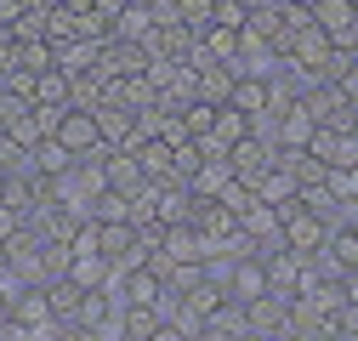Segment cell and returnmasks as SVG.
I'll return each instance as SVG.
<instances>
[{"instance_id": "6da1fadb", "label": "cell", "mask_w": 358, "mask_h": 341, "mask_svg": "<svg viewBox=\"0 0 358 341\" xmlns=\"http://www.w3.org/2000/svg\"><path fill=\"white\" fill-rule=\"evenodd\" d=\"M313 23L330 34V46L358 52V6L352 0H313Z\"/></svg>"}, {"instance_id": "7a4b0ae2", "label": "cell", "mask_w": 358, "mask_h": 341, "mask_svg": "<svg viewBox=\"0 0 358 341\" xmlns=\"http://www.w3.org/2000/svg\"><path fill=\"white\" fill-rule=\"evenodd\" d=\"M52 137H57V143H63L74 159H80V154H92V148L103 143V131H97V114H92V108H80V103H69V108H63V119H57V131H52Z\"/></svg>"}, {"instance_id": "3957f363", "label": "cell", "mask_w": 358, "mask_h": 341, "mask_svg": "<svg viewBox=\"0 0 358 341\" xmlns=\"http://www.w3.org/2000/svg\"><path fill=\"white\" fill-rule=\"evenodd\" d=\"M92 114H97V131H103L108 148H137V143H143V131H137V108H131V103H97Z\"/></svg>"}, {"instance_id": "277c9868", "label": "cell", "mask_w": 358, "mask_h": 341, "mask_svg": "<svg viewBox=\"0 0 358 341\" xmlns=\"http://www.w3.org/2000/svg\"><path fill=\"white\" fill-rule=\"evenodd\" d=\"M307 154L324 159L330 170H341V165H358V137H352V131H336V125H313Z\"/></svg>"}, {"instance_id": "5b68a950", "label": "cell", "mask_w": 358, "mask_h": 341, "mask_svg": "<svg viewBox=\"0 0 358 341\" xmlns=\"http://www.w3.org/2000/svg\"><path fill=\"white\" fill-rule=\"evenodd\" d=\"M245 319H250V335H290V296L267 290L256 302H245Z\"/></svg>"}, {"instance_id": "8992f818", "label": "cell", "mask_w": 358, "mask_h": 341, "mask_svg": "<svg viewBox=\"0 0 358 341\" xmlns=\"http://www.w3.org/2000/svg\"><path fill=\"white\" fill-rule=\"evenodd\" d=\"M103 177H108V188H120L125 199H137L143 188H154V182H148V170H143V159L131 154V148H108V159H103Z\"/></svg>"}, {"instance_id": "52a82bcc", "label": "cell", "mask_w": 358, "mask_h": 341, "mask_svg": "<svg viewBox=\"0 0 358 341\" xmlns=\"http://www.w3.org/2000/svg\"><path fill=\"white\" fill-rule=\"evenodd\" d=\"M228 165H234V177H239V182L256 188V182H262V170L273 165V143H262V137L250 131V137H239V143L228 148Z\"/></svg>"}, {"instance_id": "ba28073f", "label": "cell", "mask_w": 358, "mask_h": 341, "mask_svg": "<svg viewBox=\"0 0 358 341\" xmlns=\"http://www.w3.org/2000/svg\"><path fill=\"white\" fill-rule=\"evenodd\" d=\"M330 52H336V46H330V34H324L319 23H301V29L290 34V52H285V57H290L296 68H313V74H319Z\"/></svg>"}, {"instance_id": "9c48e42d", "label": "cell", "mask_w": 358, "mask_h": 341, "mask_svg": "<svg viewBox=\"0 0 358 341\" xmlns=\"http://www.w3.org/2000/svg\"><path fill=\"white\" fill-rule=\"evenodd\" d=\"M228 296H234V302H256V296H267V262L256 250L239 256V262L228 268Z\"/></svg>"}, {"instance_id": "30bf717a", "label": "cell", "mask_w": 358, "mask_h": 341, "mask_svg": "<svg viewBox=\"0 0 358 341\" xmlns=\"http://www.w3.org/2000/svg\"><path fill=\"white\" fill-rule=\"evenodd\" d=\"M97 40H85V34H69V40H57V46H52V63L63 68V74H92L97 68Z\"/></svg>"}, {"instance_id": "8fae6325", "label": "cell", "mask_w": 358, "mask_h": 341, "mask_svg": "<svg viewBox=\"0 0 358 341\" xmlns=\"http://www.w3.org/2000/svg\"><path fill=\"white\" fill-rule=\"evenodd\" d=\"M46 302H52V313H57L63 335H69V330H74V319H80V302H85V284L63 273V279H52V284H46Z\"/></svg>"}, {"instance_id": "7c38bea8", "label": "cell", "mask_w": 358, "mask_h": 341, "mask_svg": "<svg viewBox=\"0 0 358 341\" xmlns=\"http://www.w3.org/2000/svg\"><path fill=\"white\" fill-rule=\"evenodd\" d=\"M199 335H250V319H245V302H234V296H222V302L205 313Z\"/></svg>"}, {"instance_id": "4fadbf2b", "label": "cell", "mask_w": 358, "mask_h": 341, "mask_svg": "<svg viewBox=\"0 0 358 341\" xmlns=\"http://www.w3.org/2000/svg\"><path fill=\"white\" fill-rule=\"evenodd\" d=\"M228 103H234V108H245V114H262L267 103H273V80H262V74H234Z\"/></svg>"}, {"instance_id": "5bb4252c", "label": "cell", "mask_w": 358, "mask_h": 341, "mask_svg": "<svg viewBox=\"0 0 358 341\" xmlns=\"http://www.w3.org/2000/svg\"><path fill=\"white\" fill-rule=\"evenodd\" d=\"M34 103H52V108H69L74 103V74H63L57 63L34 74Z\"/></svg>"}, {"instance_id": "9a60e30c", "label": "cell", "mask_w": 358, "mask_h": 341, "mask_svg": "<svg viewBox=\"0 0 358 341\" xmlns=\"http://www.w3.org/2000/svg\"><path fill=\"white\" fill-rule=\"evenodd\" d=\"M296 188H301V182H296V170L273 159V165L262 170V182H256V199H262V205H285V199H296Z\"/></svg>"}, {"instance_id": "2e32d148", "label": "cell", "mask_w": 358, "mask_h": 341, "mask_svg": "<svg viewBox=\"0 0 358 341\" xmlns=\"http://www.w3.org/2000/svg\"><path fill=\"white\" fill-rule=\"evenodd\" d=\"M143 159V170H148V182H171V165H176V148L165 143V137H143L137 148H131Z\"/></svg>"}, {"instance_id": "e0dca14e", "label": "cell", "mask_w": 358, "mask_h": 341, "mask_svg": "<svg viewBox=\"0 0 358 341\" xmlns=\"http://www.w3.org/2000/svg\"><path fill=\"white\" fill-rule=\"evenodd\" d=\"M228 182H234V165H228V154H222V159H199V170L188 177V188H194L199 199H216Z\"/></svg>"}, {"instance_id": "ac0fdd59", "label": "cell", "mask_w": 358, "mask_h": 341, "mask_svg": "<svg viewBox=\"0 0 358 341\" xmlns=\"http://www.w3.org/2000/svg\"><path fill=\"white\" fill-rule=\"evenodd\" d=\"M120 319H125V335H131V341H154V335H159V324H165V319H159V307H148V302H125V307H120Z\"/></svg>"}, {"instance_id": "d6986e66", "label": "cell", "mask_w": 358, "mask_h": 341, "mask_svg": "<svg viewBox=\"0 0 358 341\" xmlns=\"http://www.w3.org/2000/svg\"><path fill=\"white\" fill-rule=\"evenodd\" d=\"M210 137H216L222 148H234L239 137H250V114L234 108V103H222V108H216V125H210Z\"/></svg>"}, {"instance_id": "ffe728a7", "label": "cell", "mask_w": 358, "mask_h": 341, "mask_svg": "<svg viewBox=\"0 0 358 341\" xmlns=\"http://www.w3.org/2000/svg\"><path fill=\"white\" fill-rule=\"evenodd\" d=\"M85 217H92V222H131V199L120 188H103L92 205H85Z\"/></svg>"}, {"instance_id": "44dd1931", "label": "cell", "mask_w": 358, "mask_h": 341, "mask_svg": "<svg viewBox=\"0 0 358 341\" xmlns=\"http://www.w3.org/2000/svg\"><path fill=\"white\" fill-rule=\"evenodd\" d=\"M69 165H74V154H69L57 137L34 143V170H40V177H57V170H69Z\"/></svg>"}, {"instance_id": "7402d4cb", "label": "cell", "mask_w": 358, "mask_h": 341, "mask_svg": "<svg viewBox=\"0 0 358 341\" xmlns=\"http://www.w3.org/2000/svg\"><path fill=\"white\" fill-rule=\"evenodd\" d=\"M216 108H222V103H210V97H194V103H182V125H188V137H210Z\"/></svg>"}, {"instance_id": "603a6c76", "label": "cell", "mask_w": 358, "mask_h": 341, "mask_svg": "<svg viewBox=\"0 0 358 341\" xmlns=\"http://www.w3.org/2000/svg\"><path fill=\"white\" fill-rule=\"evenodd\" d=\"M176 17H182V29L205 34V29L216 23V0H176Z\"/></svg>"}, {"instance_id": "cb8c5ba5", "label": "cell", "mask_w": 358, "mask_h": 341, "mask_svg": "<svg viewBox=\"0 0 358 341\" xmlns=\"http://www.w3.org/2000/svg\"><path fill=\"white\" fill-rule=\"evenodd\" d=\"M17 68H52V40H17Z\"/></svg>"}, {"instance_id": "d4e9b609", "label": "cell", "mask_w": 358, "mask_h": 341, "mask_svg": "<svg viewBox=\"0 0 358 341\" xmlns=\"http://www.w3.org/2000/svg\"><path fill=\"white\" fill-rule=\"evenodd\" d=\"M216 199H222V205H228V210H234V217H245V210H250V205H256V188H250V182H239V177H234V182H228V188H222V194H216Z\"/></svg>"}, {"instance_id": "484cf974", "label": "cell", "mask_w": 358, "mask_h": 341, "mask_svg": "<svg viewBox=\"0 0 358 341\" xmlns=\"http://www.w3.org/2000/svg\"><path fill=\"white\" fill-rule=\"evenodd\" d=\"M330 85H336V92H341V97H347V103H352V108H358V52H352V57H347V68H341V74H336V80H330Z\"/></svg>"}, {"instance_id": "4316f807", "label": "cell", "mask_w": 358, "mask_h": 341, "mask_svg": "<svg viewBox=\"0 0 358 341\" xmlns=\"http://www.w3.org/2000/svg\"><path fill=\"white\" fill-rule=\"evenodd\" d=\"M12 296H17V290H6V284H0V324L12 319Z\"/></svg>"}, {"instance_id": "83f0119b", "label": "cell", "mask_w": 358, "mask_h": 341, "mask_svg": "<svg viewBox=\"0 0 358 341\" xmlns=\"http://www.w3.org/2000/svg\"><path fill=\"white\" fill-rule=\"evenodd\" d=\"M17 6H23V12H46L52 0H17Z\"/></svg>"}, {"instance_id": "f1b7e54d", "label": "cell", "mask_w": 358, "mask_h": 341, "mask_svg": "<svg viewBox=\"0 0 358 341\" xmlns=\"http://www.w3.org/2000/svg\"><path fill=\"white\" fill-rule=\"evenodd\" d=\"M6 182H12V177H6V170H0V199H6Z\"/></svg>"}, {"instance_id": "f546056e", "label": "cell", "mask_w": 358, "mask_h": 341, "mask_svg": "<svg viewBox=\"0 0 358 341\" xmlns=\"http://www.w3.org/2000/svg\"><path fill=\"white\" fill-rule=\"evenodd\" d=\"M0 137H6V119H0Z\"/></svg>"}, {"instance_id": "4dcf8cb0", "label": "cell", "mask_w": 358, "mask_h": 341, "mask_svg": "<svg viewBox=\"0 0 358 341\" xmlns=\"http://www.w3.org/2000/svg\"><path fill=\"white\" fill-rule=\"evenodd\" d=\"M352 137H358V119H352Z\"/></svg>"}, {"instance_id": "1f68e13d", "label": "cell", "mask_w": 358, "mask_h": 341, "mask_svg": "<svg viewBox=\"0 0 358 341\" xmlns=\"http://www.w3.org/2000/svg\"><path fill=\"white\" fill-rule=\"evenodd\" d=\"M352 6H358V0H352Z\"/></svg>"}, {"instance_id": "d6a6232c", "label": "cell", "mask_w": 358, "mask_h": 341, "mask_svg": "<svg viewBox=\"0 0 358 341\" xmlns=\"http://www.w3.org/2000/svg\"><path fill=\"white\" fill-rule=\"evenodd\" d=\"M352 228H358V222H352Z\"/></svg>"}]
</instances>
